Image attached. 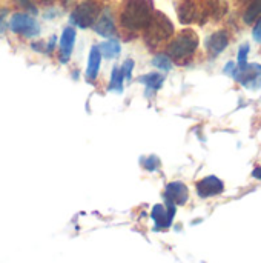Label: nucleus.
I'll return each mask as SVG.
<instances>
[{
	"label": "nucleus",
	"mask_w": 261,
	"mask_h": 263,
	"mask_svg": "<svg viewBox=\"0 0 261 263\" xmlns=\"http://www.w3.org/2000/svg\"><path fill=\"white\" fill-rule=\"evenodd\" d=\"M22 8H26V9H29V11H32V12H35V8H34V5L31 3V0H15Z\"/></svg>",
	"instance_id": "23"
},
{
	"label": "nucleus",
	"mask_w": 261,
	"mask_h": 263,
	"mask_svg": "<svg viewBox=\"0 0 261 263\" xmlns=\"http://www.w3.org/2000/svg\"><path fill=\"white\" fill-rule=\"evenodd\" d=\"M132 69H134V62L129 59V60H126V62L123 63V66H122V72H123V77H125L126 80H131V72H132Z\"/></svg>",
	"instance_id": "20"
},
{
	"label": "nucleus",
	"mask_w": 261,
	"mask_h": 263,
	"mask_svg": "<svg viewBox=\"0 0 261 263\" xmlns=\"http://www.w3.org/2000/svg\"><path fill=\"white\" fill-rule=\"evenodd\" d=\"M249 51H251V46L248 43H243L238 49V63L235 65L237 68H242L248 63V55H249Z\"/></svg>",
	"instance_id": "19"
},
{
	"label": "nucleus",
	"mask_w": 261,
	"mask_h": 263,
	"mask_svg": "<svg viewBox=\"0 0 261 263\" xmlns=\"http://www.w3.org/2000/svg\"><path fill=\"white\" fill-rule=\"evenodd\" d=\"M152 63H154L157 68L163 69V71H169V69L172 68V60H171L166 54H158V55H155L154 60H152Z\"/></svg>",
	"instance_id": "18"
},
{
	"label": "nucleus",
	"mask_w": 261,
	"mask_h": 263,
	"mask_svg": "<svg viewBox=\"0 0 261 263\" xmlns=\"http://www.w3.org/2000/svg\"><path fill=\"white\" fill-rule=\"evenodd\" d=\"M229 45V34L226 31H217L206 40V48L212 55H218Z\"/></svg>",
	"instance_id": "9"
},
{
	"label": "nucleus",
	"mask_w": 261,
	"mask_h": 263,
	"mask_svg": "<svg viewBox=\"0 0 261 263\" xmlns=\"http://www.w3.org/2000/svg\"><path fill=\"white\" fill-rule=\"evenodd\" d=\"M165 197L168 200V203L171 205H185L188 202L189 197V191L186 188L185 183L182 182H172L166 186V193Z\"/></svg>",
	"instance_id": "8"
},
{
	"label": "nucleus",
	"mask_w": 261,
	"mask_h": 263,
	"mask_svg": "<svg viewBox=\"0 0 261 263\" xmlns=\"http://www.w3.org/2000/svg\"><path fill=\"white\" fill-rule=\"evenodd\" d=\"M232 77L246 89L257 91L261 88V65L260 63H246L242 68L235 66Z\"/></svg>",
	"instance_id": "5"
},
{
	"label": "nucleus",
	"mask_w": 261,
	"mask_h": 263,
	"mask_svg": "<svg viewBox=\"0 0 261 263\" xmlns=\"http://www.w3.org/2000/svg\"><path fill=\"white\" fill-rule=\"evenodd\" d=\"M225 191V183L215 177V176H208L205 179H202L197 183V194L202 199H208V197H214L218 196Z\"/></svg>",
	"instance_id": "7"
},
{
	"label": "nucleus",
	"mask_w": 261,
	"mask_h": 263,
	"mask_svg": "<svg viewBox=\"0 0 261 263\" xmlns=\"http://www.w3.org/2000/svg\"><path fill=\"white\" fill-rule=\"evenodd\" d=\"M95 25V32L103 35V37H112L115 34V25H114V18L109 9H105L103 12H100Z\"/></svg>",
	"instance_id": "10"
},
{
	"label": "nucleus",
	"mask_w": 261,
	"mask_h": 263,
	"mask_svg": "<svg viewBox=\"0 0 261 263\" xmlns=\"http://www.w3.org/2000/svg\"><path fill=\"white\" fill-rule=\"evenodd\" d=\"M258 17H261V0H251L249 6L243 14V20L248 25H252Z\"/></svg>",
	"instance_id": "15"
},
{
	"label": "nucleus",
	"mask_w": 261,
	"mask_h": 263,
	"mask_svg": "<svg viewBox=\"0 0 261 263\" xmlns=\"http://www.w3.org/2000/svg\"><path fill=\"white\" fill-rule=\"evenodd\" d=\"M249 2H251V0H249Z\"/></svg>",
	"instance_id": "28"
},
{
	"label": "nucleus",
	"mask_w": 261,
	"mask_h": 263,
	"mask_svg": "<svg viewBox=\"0 0 261 263\" xmlns=\"http://www.w3.org/2000/svg\"><path fill=\"white\" fill-rule=\"evenodd\" d=\"M100 62H102V54L98 46H92L89 52V60H88V69H86V77L89 80H95L98 69H100Z\"/></svg>",
	"instance_id": "13"
},
{
	"label": "nucleus",
	"mask_w": 261,
	"mask_h": 263,
	"mask_svg": "<svg viewBox=\"0 0 261 263\" xmlns=\"http://www.w3.org/2000/svg\"><path fill=\"white\" fill-rule=\"evenodd\" d=\"M143 31L146 45L151 49H155L171 39V35L174 34V25L163 12H154Z\"/></svg>",
	"instance_id": "3"
},
{
	"label": "nucleus",
	"mask_w": 261,
	"mask_h": 263,
	"mask_svg": "<svg viewBox=\"0 0 261 263\" xmlns=\"http://www.w3.org/2000/svg\"><path fill=\"white\" fill-rule=\"evenodd\" d=\"M5 14H6V11L0 12V34L5 31Z\"/></svg>",
	"instance_id": "25"
},
{
	"label": "nucleus",
	"mask_w": 261,
	"mask_h": 263,
	"mask_svg": "<svg viewBox=\"0 0 261 263\" xmlns=\"http://www.w3.org/2000/svg\"><path fill=\"white\" fill-rule=\"evenodd\" d=\"M152 14V0H123L120 9L122 28L129 34H137L146 28Z\"/></svg>",
	"instance_id": "1"
},
{
	"label": "nucleus",
	"mask_w": 261,
	"mask_h": 263,
	"mask_svg": "<svg viewBox=\"0 0 261 263\" xmlns=\"http://www.w3.org/2000/svg\"><path fill=\"white\" fill-rule=\"evenodd\" d=\"M42 2H45V3H51V2H54V0H42Z\"/></svg>",
	"instance_id": "27"
},
{
	"label": "nucleus",
	"mask_w": 261,
	"mask_h": 263,
	"mask_svg": "<svg viewBox=\"0 0 261 263\" xmlns=\"http://www.w3.org/2000/svg\"><path fill=\"white\" fill-rule=\"evenodd\" d=\"M100 12H102L100 2L83 0L74 8V11L71 14V23L78 28H89L97 22Z\"/></svg>",
	"instance_id": "4"
},
{
	"label": "nucleus",
	"mask_w": 261,
	"mask_h": 263,
	"mask_svg": "<svg viewBox=\"0 0 261 263\" xmlns=\"http://www.w3.org/2000/svg\"><path fill=\"white\" fill-rule=\"evenodd\" d=\"M138 82H142V83L146 86V89L155 92V91H158V89L162 88V85H163V82H165V77H163L162 74L151 72V74L142 76V77L138 79Z\"/></svg>",
	"instance_id": "14"
},
{
	"label": "nucleus",
	"mask_w": 261,
	"mask_h": 263,
	"mask_svg": "<svg viewBox=\"0 0 261 263\" xmlns=\"http://www.w3.org/2000/svg\"><path fill=\"white\" fill-rule=\"evenodd\" d=\"M74 42H75V29L74 28H65L63 29V34H62V39H60V48H62L60 62L66 63L69 60L71 52H72Z\"/></svg>",
	"instance_id": "12"
},
{
	"label": "nucleus",
	"mask_w": 261,
	"mask_h": 263,
	"mask_svg": "<svg viewBox=\"0 0 261 263\" xmlns=\"http://www.w3.org/2000/svg\"><path fill=\"white\" fill-rule=\"evenodd\" d=\"M252 176H254L255 179H260V180H261V166L255 168V170L252 171Z\"/></svg>",
	"instance_id": "26"
},
{
	"label": "nucleus",
	"mask_w": 261,
	"mask_h": 263,
	"mask_svg": "<svg viewBox=\"0 0 261 263\" xmlns=\"http://www.w3.org/2000/svg\"><path fill=\"white\" fill-rule=\"evenodd\" d=\"M252 37H254V40H255V42L261 43V17L257 20V23H255V26H254Z\"/></svg>",
	"instance_id": "21"
},
{
	"label": "nucleus",
	"mask_w": 261,
	"mask_h": 263,
	"mask_svg": "<svg viewBox=\"0 0 261 263\" xmlns=\"http://www.w3.org/2000/svg\"><path fill=\"white\" fill-rule=\"evenodd\" d=\"M123 80H125V77H123V72H122V69L118 68V66H115L114 69H112V76H111V86H109V89L112 91H117V92H120L122 91V88H123Z\"/></svg>",
	"instance_id": "17"
},
{
	"label": "nucleus",
	"mask_w": 261,
	"mask_h": 263,
	"mask_svg": "<svg viewBox=\"0 0 261 263\" xmlns=\"http://www.w3.org/2000/svg\"><path fill=\"white\" fill-rule=\"evenodd\" d=\"M9 28L12 32L20 34L23 37H35L40 32V26L38 23L28 14L23 12H17L11 17L9 20Z\"/></svg>",
	"instance_id": "6"
},
{
	"label": "nucleus",
	"mask_w": 261,
	"mask_h": 263,
	"mask_svg": "<svg viewBox=\"0 0 261 263\" xmlns=\"http://www.w3.org/2000/svg\"><path fill=\"white\" fill-rule=\"evenodd\" d=\"M149 171H154L158 168V159L155 156H151L149 159H146V165H145Z\"/></svg>",
	"instance_id": "22"
},
{
	"label": "nucleus",
	"mask_w": 261,
	"mask_h": 263,
	"mask_svg": "<svg viewBox=\"0 0 261 263\" xmlns=\"http://www.w3.org/2000/svg\"><path fill=\"white\" fill-rule=\"evenodd\" d=\"M98 49H100V54L103 55V57H106V59H115V57H118V54H120V43L117 42V40H108V42H103V43H100V46H98Z\"/></svg>",
	"instance_id": "16"
},
{
	"label": "nucleus",
	"mask_w": 261,
	"mask_h": 263,
	"mask_svg": "<svg viewBox=\"0 0 261 263\" xmlns=\"http://www.w3.org/2000/svg\"><path fill=\"white\" fill-rule=\"evenodd\" d=\"M175 214V208L174 205L168 203V206L165 205H157L154 210H152V219L155 220V223L158 227H163V228H168L172 222V217Z\"/></svg>",
	"instance_id": "11"
},
{
	"label": "nucleus",
	"mask_w": 261,
	"mask_h": 263,
	"mask_svg": "<svg viewBox=\"0 0 261 263\" xmlns=\"http://www.w3.org/2000/svg\"><path fill=\"white\" fill-rule=\"evenodd\" d=\"M234 71H235V63L234 62H229V63H226V66H225V74H229L231 77H232V74H234Z\"/></svg>",
	"instance_id": "24"
},
{
	"label": "nucleus",
	"mask_w": 261,
	"mask_h": 263,
	"mask_svg": "<svg viewBox=\"0 0 261 263\" xmlns=\"http://www.w3.org/2000/svg\"><path fill=\"white\" fill-rule=\"evenodd\" d=\"M198 48V35L192 29H183L168 45V57L178 65H186Z\"/></svg>",
	"instance_id": "2"
}]
</instances>
